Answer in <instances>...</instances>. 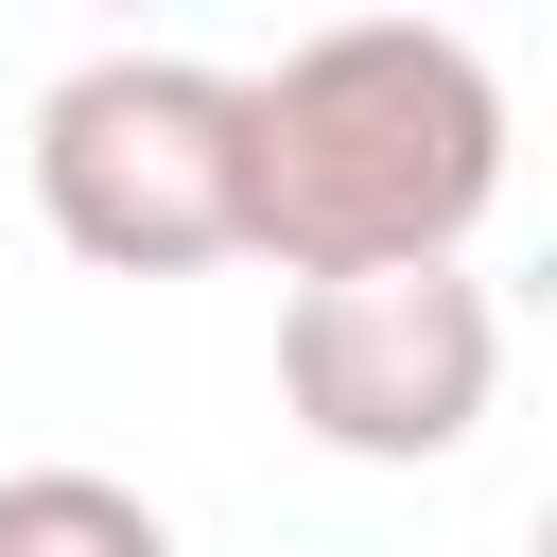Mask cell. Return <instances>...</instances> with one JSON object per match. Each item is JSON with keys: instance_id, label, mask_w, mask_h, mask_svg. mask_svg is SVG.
Listing matches in <instances>:
<instances>
[{"instance_id": "1", "label": "cell", "mask_w": 557, "mask_h": 557, "mask_svg": "<svg viewBox=\"0 0 557 557\" xmlns=\"http://www.w3.org/2000/svg\"><path fill=\"white\" fill-rule=\"evenodd\" d=\"M505 209V70L435 17H348L244 70V261L278 278H400L470 261Z\"/></svg>"}, {"instance_id": "2", "label": "cell", "mask_w": 557, "mask_h": 557, "mask_svg": "<svg viewBox=\"0 0 557 557\" xmlns=\"http://www.w3.org/2000/svg\"><path fill=\"white\" fill-rule=\"evenodd\" d=\"M35 209L87 278H209L244 261V70L209 52H87L35 104Z\"/></svg>"}, {"instance_id": "3", "label": "cell", "mask_w": 557, "mask_h": 557, "mask_svg": "<svg viewBox=\"0 0 557 557\" xmlns=\"http://www.w3.org/2000/svg\"><path fill=\"white\" fill-rule=\"evenodd\" d=\"M505 400V296L470 261H400V278H296L278 296V418L348 470H435L470 453Z\"/></svg>"}, {"instance_id": "4", "label": "cell", "mask_w": 557, "mask_h": 557, "mask_svg": "<svg viewBox=\"0 0 557 557\" xmlns=\"http://www.w3.org/2000/svg\"><path fill=\"white\" fill-rule=\"evenodd\" d=\"M0 557H174L122 470H0Z\"/></svg>"}]
</instances>
